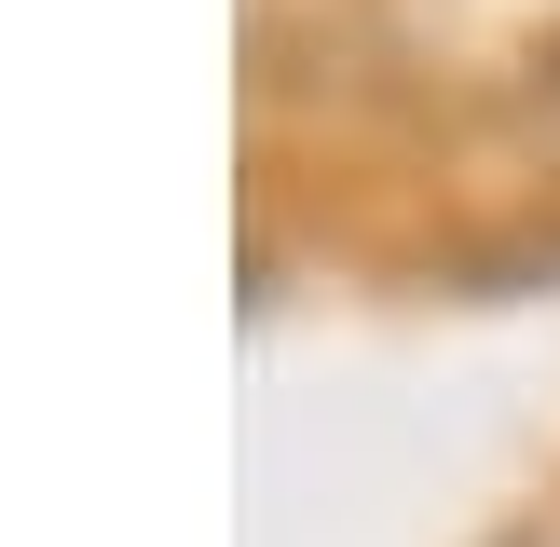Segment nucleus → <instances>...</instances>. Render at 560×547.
<instances>
[]
</instances>
